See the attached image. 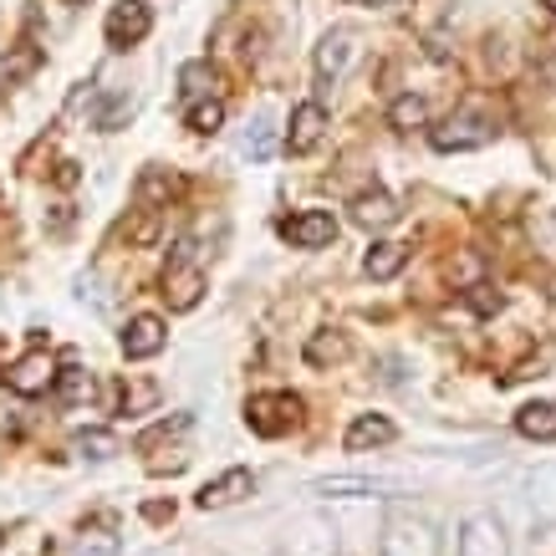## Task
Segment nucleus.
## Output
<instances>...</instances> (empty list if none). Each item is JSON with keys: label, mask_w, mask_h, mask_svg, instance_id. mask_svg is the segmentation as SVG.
Listing matches in <instances>:
<instances>
[{"label": "nucleus", "mask_w": 556, "mask_h": 556, "mask_svg": "<svg viewBox=\"0 0 556 556\" xmlns=\"http://www.w3.org/2000/svg\"><path fill=\"white\" fill-rule=\"evenodd\" d=\"M342 353H348V342L342 338H312L306 342V357H312V363H338Z\"/></svg>", "instance_id": "a878e982"}, {"label": "nucleus", "mask_w": 556, "mask_h": 556, "mask_svg": "<svg viewBox=\"0 0 556 556\" xmlns=\"http://www.w3.org/2000/svg\"><path fill=\"white\" fill-rule=\"evenodd\" d=\"M388 123H393L399 134H414V128L429 123V102H424L419 92H404V98H393V108H388Z\"/></svg>", "instance_id": "6ab92c4d"}, {"label": "nucleus", "mask_w": 556, "mask_h": 556, "mask_svg": "<svg viewBox=\"0 0 556 556\" xmlns=\"http://www.w3.org/2000/svg\"><path fill=\"white\" fill-rule=\"evenodd\" d=\"M459 556H510L506 521L495 510H475L459 521Z\"/></svg>", "instance_id": "f03ea898"}, {"label": "nucleus", "mask_w": 556, "mask_h": 556, "mask_svg": "<svg viewBox=\"0 0 556 556\" xmlns=\"http://www.w3.org/2000/svg\"><path fill=\"white\" fill-rule=\"evenodd\" d=\"M296 419H302V399L296 393H255L251 404H245V424L266 439L287 434Z\"/></svg>", "instance_id": "7ed1b4c3"}, {"label": "nucleus", "mask_w": 556, "mask_h": 556, "mask_svg": "<svg viewBox=\"0 0 556 556\" xmlns=\"http://www.w3.org/2000/svg\"><path fill=\"white\" fill-rule=\"evenodd\" d=\"M56 399H62V404H87V399H92V378H87L83 368H62L56 372Z\"/></svg>", "instance_id": "4be33fe9"}, {"label": "nucleus", "mask_w": 556, "mask_h": 556, "mask_svg": "<svg viewBox=\"0 0 556 556\" xmlns=\"http://www.w3.org/2000/svg\"><path fill=\"white\" fill-rule=\"evenodd\" d=\"M0 546H5V531H0Z\"/></svg>", "instance_id": "7c9ffc66"}, {"label": "nucleus", "mask_w": 556, "mask_h": 556, "mask_svg": "<svg viewBox=\"0 0 556 556\" xmlns=\"http://www.w3.org/2000/svg\"><path fill=\"white\" fill-rule=\"evenodd\" d=\"M219 123H225V102L219 98H204L189 108V128L194 134H219Z\"/></svg>", "instance_id": "5701e85b"}, {"label": "nucleus", "mask_w": 556, "mask_h": 556, "mask_svg": "<svg viewBox=\"0 0 556 556\" xmlns=\"http://www.w3.org/2000/svg\"><path fill=\"white\" fill-rule=\"evenodd\" d=\"M363 5H399V0H363Z\"/></svg>", "instance_id": "cd10ccee"}, {"label": "nucleus", "mask_w": 556, "mask_h": 556, "mask_svg": "<svg viewBox=\"0 0 556 556\" xmlns=\"http://www.w3.org/2000/svg\"><path fill=\"white\" fill-rule=\"evenodd\" d=\"M153 31V11L143 5V0H118L113 11H108V21H102V36H108V47H138L143 36Z\"/></svg>", "instance_id": "20e7f679"}, {"label": "nucleus", "mask_w": 556, "mask_h": 556, "mask_svg": "<svg viewBox=\"0 0 556 556\" xmlns=\"http://www.w3.org/2000/svg\"><path fill=\"white\" fill-rule=\"evenodd\" d=\"M378 556H439V531L414 510H393L383 526Z\"/></svg>", "instance_id": "f257e3e1"}, {"label": "nucleus", "mask_w": 556, "mask_h": 556, "mask_svg": "<svg viewBox=\"0 0 556 556\" xmlns=\"http://www.w3.org/2000/svg\"><path fill=\"white\" fill-rule=\"evenodd\" d=\"M164 296L174 302V312H189V306L200 302V291H204V276H200V266H189L185 255H174V266H169V276H164Z\"/></svg>", "instance_id": "ddd939ff"}, {"label": "nucleus", "mask_w": 556, "mask_h": 556, "mask_svg": "<svg viewBox=\"0 0 556 556\" xmlns=\"http://www.w3.org/2000/svg\"><path fill=\"white\" fill-rule=\"evenodd\" d=\"M5 383H11V393H21V399H36V393H47L51 383H56V363H51V353H26L11 363V372H5Z\"/></svg>", "instance_id": "1a4fd4ad"}, {"label": "nucleus", "mask_w": 556, "mask_h": 556, "mask_svg": "<svg viewBox=\"0 0 556 556\" xmlns=\"http://www.w3.org/2000/svg\"><path fill=\"white\" fill-rule=\"evenodd\" d=\"M541 5H552V11H556V0H541Z\"/></svg>", "instance_id": "c85d7f7f"}, {"label": "nucleus", "mask_w": 556, "mask_h": 556, "mask_svg": "<svg viewBox=\"0 0 556 556\" xmlns=\"http://www.w3.org/2000/svg\"><path fill=\"white\" fill-rule=\"evenodd\" d=\"M36 67H41V51H36L31 41H21V47H11V56H0V87L26 83Z\"/></svg>", "instance_id": "f3484780"}, {"label": "nucleus", "mask_w": 556, "mask_h": 556, "mask_svg": "<svg viewBox=\"0 0 556 556\" xmlns=\"http://www.w3.org/2000/svg\"><path fill=\"white\" fill-rule=\"evenodd\" d=\"M210 87H215V67H210V62H185V67H179V92H185L189 102L210 98Z\"/></svg>", "instance_id": "aec40b11"}, {"label": "nucleus", "mask_w": 556, "mask_h": 556, "mask_svg": "<svg viewBox=\"0 0 556 556\" xmlns=\"http://www.w3.org/2000/svg\"><path fill=\"white\" fill-rule=\"evenodd\" d=\"M164 342H169V327H164V317H153V312H138L123 327V357L128 363H143V357L164 353Z\"/></svg>", "instance_id": "6e6552de"}, {"label": "nucleus", "mask_w": 556, "mask_h": 556, "mask_svg": "<svg viewBox=\"0 0 556 556\" xmlns=\"http://www.w3.org/2000/svg\"><path fill=\"white\" fill-rule=\"evenodd\" d=\"M434 149L439 153H465V149H485L490 138H495V123L485 118V113H455V118L444 123V128H434Z\"/></svg>", "instance_id": "39448f33"}, {"label": "nucleus", "mask_w": 556, "mask_h": 556, "mask_svg": "<svg viewBox=\"0 0 556 556\" xmlns=\"http://www.w3.org/2000/svg\"><path fill=\"white\" fill-rule=\"evenodd\" d=\"M72 444H77V455H83V459H113V455H118V439H113V429H83Z\"/></svg>", "instance_id": "412c9836"}, {"label": "nucleus", "mask_w": 556, "mask_h": 556, "mask_svg": "<svg viewBox=\"0 0 556 556\" xmlns=\"http://www.w3.org/2000/svg\"><path fill=\"white\" fill-rule=\"evenodd\" d=\"M281 240H291L296 251H321L338 240V219H332V210H302L281 225Z\"/></svg>", "instance_id": "0eeeda50"}, {"label": "nucleus", "mask_w": 556, "mask_h": 556, "mask_svg": "<svg viewBox=\"0 0 556 556\" xmlns=\"http://www.w3.org/2000/svg\"><path fill=\"white\" fill-rule=\"evenodd\" d=\"M348 210H353V225H363V230H383V225L399 219V200L388 189H363Z\"/></svg>", "instance_id": "9b49d317"}, {"label": "nucleus", "mask_w": 556, "mask_h": 556, "mask_svg": "<svg viewBox=\"0 0 556 556\" xmlns=\"http://www.w3.org/2000/svg\"><path fill=\"white\" fill-rule=\"evenodd\" d=\"M393 419H383V414H357L353 424H348V434H342V444L353 450V455H363V450H378V444H393Z\"/></svg>", "instance_id": "4468645a"}, {"label": "nucleus", "mask_w": 556, "mask_h": 556, "mask_svg": "<svg viewBox=\"0 0 556 556\" xmlns=\"http://www.w3.org/2000/svg\"><path fill=\"white\" fill-rule=\"evenodd\" d=\"M240 149L251 153V159H270V149H276V134H270V123L255 118V128L245 134V143H240Z\"/></svg>", "instance_id": "b1692460"}, {"label": "nucleus", "mask_w": 556, "mask_h": 556, "mask_svg": "<svg viewBox=\"0 0 556 556\" xmlns=\"http://www.w3.org/2000/svg\"><path fill=\"white\" fill-rule=\"evenodd\" d=\"M321 138H327V108H321V102H302V108L291 113L287 149H291V153H312Z\"/></svg>", "instance_id": "9d476101"}, {"label": "nucleus", "mask_w": 556, "mask_h": 556, "mask_svg": "<svg viewBox=\"0 0 556 556\" xmlns=\"http://www.w3.org/2000/svg\"><path fill=\"white\" fill-rule=\"evenodd\" d=\"M388 490H399L393 480H368V475H332V480H317L312 495L321 501H348V495H388Z\"/></svg>", "instance_id": "2eb2a0df"}, {"label": "nucleus", "mask_w": 556, "mask_h": 556, "mask_svg": "<svg viewBox=\"0 0 556 556\" xmlns=\"http://www.w3.org/2000/svg\"><path fill=\"white\" fill-rule=\"evenodd\" d=\"M77 556H118V536L113 531H92L77 541Z\"/></svg>", "instance_id": "393cba45"}, {"label": "nucleus", "mask_w": 556, "mask_h": 556, "mask_svg": "<svg viewBox=\"0 0 556 556\" xmlns=\"http://www.w3.org/2000/svg\"><path fill=\"white\" fill-rule=\"evenodd\" d=\"M255 490V475L251 470H225V475H215V480H210V485L200 490V506L204 510H219V506H236L240 495H251Z\"/></svg>", "instance_id": "f8f14e48"}, {"label": "nucleus", "mask_w": 556, "mask_h": 556, "mask_svg": "<svg viewBox=\"0 0 556 556\" xmlns=\"http://www.w3.org/2000/svg\"><path fill=\"white\" fill-rule=\"evenodd\" d=\"M357 41L363 36L353 31V26H332V31L321 36V47H317V77L321 83H342L348 72H353V62H357Z\"/></svg>", "instance_id": "423d86ee"}, {"label": "nucleus", "mask_w": 556, "mask_h": 556, "mask_svg": "<svg viewBox=\"0 0 556 556\" xmlns=\"http://www.w3.org/2000/svg\"><path fill=\"white\" fill-rule=\"evenodd\" d=\"M516 434L526 439H556V404H526L521 414H516Z\"/></svg>", "instance_id": "a211bd4d"}, {"label": "nucleus", "mask_w": 556, "mask_h": 556, "mask_svg": "<svg viewBox=\"0 0 556 556\" xmlns=\"http://www.w3.org/2000/svg\"><path fill=\"white\" fill-rule=\"evenodd\" d=\"M0 357H5V338H0Z\"/></svg>", "instance_id": "c756f323"}, {"label": "nucleus", "mask_w": 556, "mask_h": 556, "mask_svg": "<svg viewBox=\"0 0 556 556\" xmlns=\"http://www.w3.org/2000/svg\"><path fill=\"white\" fill-rule=\"evenodd\" d=\"M531 495H536L541 506H556V470L531 475Z\"/></svg>", "instance_id": "bb28decb"}, {"label": "nucleus", "mask_w": 556, "mask_h": 556, "mask_svg": "<svg viewBox=\"0 0 556 556\" xmlns=\"http://www.w3.org/2000/svg\"><path fill=\"white\" fill-rule=\"evenodd\" d=\"M408 261V245H399V240H378L368 255H363V270H368L372 281H393L399 270H404Z\"/></svg>", "instance_id": "dca6fc26"}]
</instances>
